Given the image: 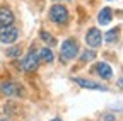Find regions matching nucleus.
<instances>
[{"label": "nucleus", "mask_w": 123, "mask_h": 121, "mask_svg": "<svg viewBox=\"0 0 123 121\" xmlns=\"http://www.w3.org/2000/svg\"><path fill=\"white\" fill-rule=\"evenodd\" d=\"M14 24V14L9 7H0V27Z\"/></svg>", "instance_id": "nucleus-8"}, {"label": "nucleus", "mask_w": 123, "mask_h": 121, "mask_svg": "<svg viewBox=\"0 0 123 121\" xmlns=\"http://www.w3.org/2000/svg\"><path fill=\"white\" fill-rule=\"evenodd\" d=\"M38 55H39V60H43V62H46V63H51L53 62V53H51L50 48H43Z\"/></svg>", "instance_id": "nucleus-11"}, {"label": "nucleus", "mask_w": 123, "mask_h": 121, "mask_svg": "<svg viewBox=\"0 0 123 121\" xmlns=\"http://www.w3.org/2000/svg\"><path fill=\"white\" fill-rule=\"evenodd\" d=\"M7 55H9V56H19V55H21V48H10V50L7 51Z\"/></svg>", "instance_id": "nucleus-15"}, {"label": "nucleus", "mask_w": 123, "mask_h": 121, "mask_svg": "<svg viewBox=\"0 0 123 121\" xmlns=\"http://www.w3.org/2000/svg\"><path fill=\"white\" fill-rule=\"evenodd\" d=\"M74 80L79 84L80 87H84V89H94V90H103V92H106V90H108L106 85L96 84V82H92V80H86V79H82V77H77V79H74Z\"/></svg>", "instance_id": "nucleus-7"}, {"label": "nucleus", "mask_w": 123, "mask_h": 121, "mask_svg": "<svg viewBox=\"0 0 123 121\" xmlns=\"http://www.w3.org/2000/svg\"><path fill=\"white\" fill-rule=\"evenodd\" d=\"M116 36H118V31H116V29H113V31H110V33L106 34V41H108V43H115V41H116Z\"/></svg>", "instance_id": "nucleus-14"}, {"label": "nucleus", "mask_w": 123, "mask_h": 121, "mask_svg": "<svg viewBox=\"0 0 123 121\" xmlns=\"http://www.w3.org/2000/svg\"><path fill=\"white\" fill-rule=\"evenodd\" d=\"M50 17H51V21L56 22V24H65V22L68 21V12H67V9H65L63 5L56 4V5H53V7L50 9Z\"/></svg>", "instance_id": "nucleus-3"}, {"label": "nucleus", "mask_w": 123, "mask_h": 121, "mask_svg": "<svg viewBox=\"0 0 123 121\" xmlns=\"http://www.w3.org/2000/svg\"><path fill=\"white\" fill-rule=\"evenodd\" d=\"M111 19H113V12H111V9H110V7L101 9L99 16H98V22H99L101 26H106V24L111 22Z\"/></svg>", "instance_id": "nucleus-10"}, {"label": "nucleus", "mask_w": 123, "mask_h": 121, "mask_svg": "<svg viewBox=\"0 0 123 121\" xmlns=\"http://www.w3.org/2000/svg\"><path fill=\"white\" fill-rule=\"evenodd\" d=\"M19 38V31L15 29L12 24L10 26H4V27H0V41L5 43V44H12L15 43Z\"/></svg>", "instance_id": "nucleus-2"}, {"label": "nucleus", "mask_w": 123, "mask_h": 121, "mask_svg": "<svg viewBox=\"0 0 123 121\" xmlns=\"http://www.w3.org/2000/svg\"><path fill=\"white\" fill-rule=\"evenodd\" d=\"M51 121H62V119H58V118H55V119H51Z\"/></svg>", "instance_id": "nucleus-16"}, {"label": "nucleus", "mask_w": 123, "mask_h": 121, "mask_svg": "<svg viewBox=\"0 0 123 121\" xmlns=\"http://www.w3.org/2000/svg\"><path fill=\"white\" fill-rule=\"evenodd\" d=\"M38 63H39V55H38V51H34V50H31L27 55H26V58L22 60V68L26 70V72H33V70H36L38 68Z\"/></svg>", "instance_id": "nucleus-4"}, {"label": "nucleus", "mask_w": 123, "mask_h": 121, "mask_svg": "<svg viewBox=\"0 0 123 121\" xmlns=\"http://www.w3.org/2000/svg\"><path fill=\"white\" fill-rule=\"evenodd\" d=\"M0 121H5V119H0Z\"/></svg>", "instance_id": "nucleus-17"}, {"label": "nucleus", "mask_w": 123, "mask_h": 121, "mask_svg": "<svg viewBox=\"0 0 123 121\" xmlns=\"http://www.w3.org/2000/svg\"><path fill=\"white\" fill-rule=\"evenodd\" d=\"M86 43L89 44L91 48H98L101 46V43H103V34L98 27H91L87 34H86Z\"/></svg>", "instance_id": "nucleus-5"}, {"label": "nucleus", "mask_w": 123, "mask_h": 121, "mask_svg": "<svg viewBox=\"0 0 123 121\" xmlns=\"http://www.w3.org/2000/svg\"><path fill=\"white\" fill-rule=\"evenodd\" d=\"M96 72L101 75V79H106V80H110V79L113 77V70H111V67L108 65V63H104V62L98 63V67H96Z\"/></svg>", "instance_id": "nucleus-9"}, {"label": "nucleus", "mask_w": 123, "mask_h": 121, "mask_svg": "<svg viewBox=\"0 0 123 121\" xmlns=\"http://www.w3.org/2000/svg\"><path fill=\"white\" fill-rule=\"evenodd\" d=\"M39 36H41V39H43L44 43H48V44H55V39L50 36V33H46V31H41V33H39Z\"/></svg>", "instance_id": "nucleus-13"}, {"label": "nucleus", "mask_w": 123, "mask_h": 121, "mask_svg": "<svg viewBox=\"0 0 123 121\" xmlns=\"http://www.w3.org/2000/svg\"><path fill=\"white\" fill-rule=\"evenodd\" d=\"M0 89H2V92L5 94V96H22V87L21 85H17L15 82H5V84H2L0 85Z\"/></svg>", "instance_id": "nucleus-6"}, {"label": "nucleus", "mask_w": 123, "mask_h": 121, "mask_svg": "<svg viewBox=\"0 0 123 121\" xmlns=\"http://www.w3.org/2000/svg\"><path fill=\"white\" fill-rule=\"evenodd\" d=\"M77 53H79V44H77L75 39H65L63 43H62V60L63 62H70V60H74L77 56Z\"/></svg>", "instance_id": "nucleus-1"}, {"label": "nucleus", "mask_w": 123, "mask_h": 121, "mask_svg": "<svg viewBox=\"0 0 123 121\" xmlns=\"http://www.w3.org/2000/svg\"><path fill=\"white\" fill-rule=\"evenodd\" d=\"M96 58V51H84L82 53V56H80V60H82V62H91V60H94Z\"/></svg>", "instance_id": "nucleus-12"}]
</instances>
